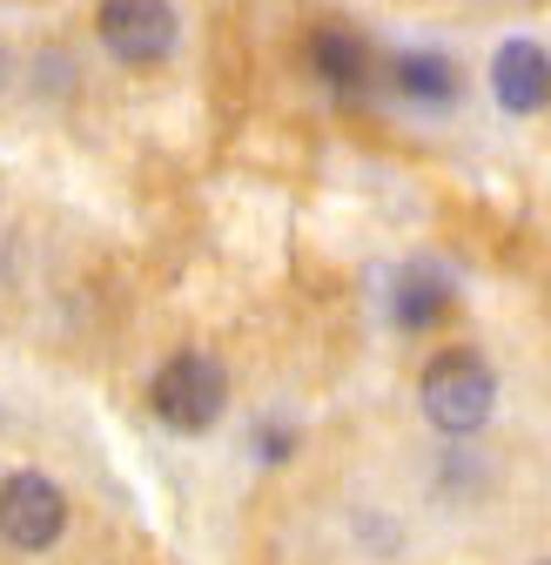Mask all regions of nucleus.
I'll return each instance as SVG.
<instances>
[{
	"mask_svg": "<svg viewBox=\"0 0 551 565\" xmlns=\"http://www.w3.org/2000/svg\"><path fill=\"white\" fill-rule=\"evenodd\" d=\"M418 404L431 417V431H444L451 445L477 438L498 411V371L477 358V350H437L418 377Z\"/></svg>",
	"mask_w": 551,
	"mask_h": 565,
	"instance_id": "f257e3e1",
	"label": "nucleus"
},
{
	"mask_svg": "<svg viewBox=\"0 0 551 565\" xmlns=\"http://www.w3.org/2000/svg\"><path fill=\"white\" fill-rule=\"evenodd\" d=\"M149 411L182 438L216 431L229 411V371L209 358V350H175V358L149 377Z\"/></svg>",
	"mask_w": 551,
	"mask_h": 565,
	"instance_id": "f03ea898",
	"label": "nucleus"
},
{
	"mask_svg": "<svg viewBox=\"0 0 551 565\" xmlns=\"http://www.w3.org/2000/svg\"><path fill=\"white\" fill-rule=\"evenodd\" d=\"M95 34L121 67H162L182 41V14L175 0H101Z\"/></svg>",
	"mask_w": 551,
	"mask_h": 565,
	"instance_id": "7ed1b4c3",
	"label": "nucleus"
},
{
	"mask_svg": "<svg viewBox=\"0 0 551 565\" xmlns=\"http://www.w3.org/2000/svg\"><path fill=\"white\" fill-rule=\"evenodd\" d=\"M0 539L14 552H54L67 539V491L47 471H8L0 478Z\"/></svg>",
	"mask_w": 551,
	"mask_h": 565,
	"instance_id": "20e7f679",
	"label": "nucleus"
},
{
	"mask_svg": "<svg viewBox=\"0 0 551 565\" xmlns=\"http://www.w3.org/2000/svg\"><path fill=\"white\" fill-rule=\"evenodd\" d=\"M451 310H457V282H451L444 263L418 256V263L397 269V282H390V323H397V330H410V337H418V330H437Z\"/></svg>",
	"mask_w": 551,
	"mask_h": 565,
	"instance_id": "39448f33",
	"label": "nucleus"
},
{
	"mask_svg": "<svg viewBox=\"0 0 551 565\" xmlns=\"http://www.w3.org/2000/svg\"><path fill=\"white\" fill-rule=\"evenodd\" d=\"M491 95L505 115H544L551 108V54L525 34H511L491 54Z\"/></svg>",
	"mask_w": 551,
	"mask_h": 565,
	"instance_id": "423d86ee",
	"label": "nucleus"
},
{
	"mask_svg": "<svg viewBox=\"0 0 551 565\" xmlns=\"http://www.w3.org/2000/svg\"><path fill=\"white\" fill-rule=\"evenodd\" d=\"M303 54H310V75L329 95H364L370 88V47H364V34L323 21V28H310V47Z\"/></svg>",
	"mask_w": 551,
	"mask_h": 565,
	"instance_id": "0eeeda50",
	"label": "nucleus"
},
{
	"mask_svg": "<svg viewBox=\"0 0 551 565\" xmlns=\"http://www.w3.org/2000/svg\"><path fill=\"white\" fill-rule=\"evenodd\" d=\"M390 82H397V95H403L410 108H451V102L464 95L457 61L437 54V47H410V54H397V61H390Z\"/></svg>",
	"mask_w": 551,
	"mask_h": 565,
	"instance_id": "6e6552de",
	"label": "nucleus"
},
{
	"mask_svg": "<svg viewBox=\"0 0 551 565\" xmlns=\"http://www.w3.org/2000/svg\"><path fill=\"white\" fill-rule=\"evenodd\" d=\"M256 458L276 471V465H290L296 458V431H290V424H262V438H256Z\"/></svg>",
	"mask_w": 551,
	"mask_h": 565,
	"instance_id": "1a4fd4ad",
	"label": "nucleus"
},
{
	"mask_svg": "<svg viewBox=\"0 0 551 565\" xmlns=\"http://www.w3.org/2000/svg\"><path fill=\"white\" fill-rule=\"evenodd\" d=\"M538 565H551V558H538Z\"/></svg>",
	"mask_w": 551,
	"mask_h": 565,
	"instance_id": "9d476101",
	"label": "nucleus"
}]
</instances>
